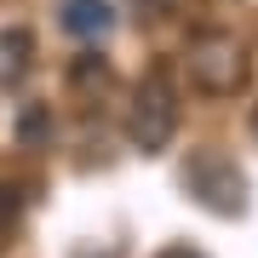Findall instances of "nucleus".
Here are the masks:
<instances>
[{
    "instance_id": "f257e3e1",
    "label": "nucleus",
    "mask_w": 258,
    "mask_h": 258,
    "mask_svg": "<svg viewBox=\"0 0 258 258\" xmlns=\"http://www.w3.org/2000/svg\"><path fill=\"white\" fill-rule=\"evenodd\" d=\"M184 69H189V81L201 86V92H212V98H230V92L247 86V52H241V40L230 35V29H201V35H189Z\"/></svg>"
},
{
    "instance_id": "f03ea898",
    "label": "nucleus",
    "mask_w": 258,
    "mask_h": 258,
    "mask_svg": "<svg viewBox=\"0 0 258 258\" xmlns=\"http://www.w3.org/2000/svg\"><path fill=\"white\" fill-rule=\"evenodd\" d=\"M178 132V92L166 81V69H149L132 92V109H126V138L138 155H161Z\"/></svg>"
},
{
    "instance_id": "7ed1b4c3",
    "label": "nucleus",
    "mask_w": 258,
    "mask_h": 258,
    "mask_svg": "<svg viewBox=\"0 0 258 258\" xmlns=\"http://www.w3.org/2000/svg\"><path fill=\"white\" fill-rule=\"evenodd\" d=\"M184 189L195 195V207L218 212V218H241L247 212V172L224 149H195L184 161Z\"/></svg>"
},
{
    "instance_id": "20e7f679",
    "label": "nucleus",
    "mask_w": 258,
    "mask_h": 258,
    "mask_svg": "<svg viewBox=\"0 0 258 258\" xmlns=\"http://www.w3.org/2000/svg\"><path fill=\"white\" fill-rule=\"evenodd\" d=\"M57 23H63L75 40H103L115 29V6H109V0H69Z\"/></svg>"
},
{
    "instance_id": "39448f33",
    "label": "nucleus",
    "mask_w": 258,
    "mask_h": 258,
    "mask_svg": "<svg viewBox=\"0 0 258 258\" xmlns=\"http://www.w3.org/2000/svg\"><path fill=\"white\" fill-rule=\"evenodd\" d=\"M29 52H35L29 29H0V81H23L29 75Z\"/></svg>"
},
{
    "instance_id": "423d86ee",
    "label": "nucleus",
    "mask_w": 258,
    "mask_h": 258,
    "mask_svg": "<svg viewBox=\"0 0 258 258\" xmlns=\"http://www.w3.org/2000/svg\"><path fill=\"white\" fill-rule=\"evenodd\" d=\"M155 258H207V252H195V247H166V252H155Z\"/></svg>"
},
{
    "instance_id": "0eeeda50",
    "label": "nucleus",
    "mask_w": 258,
    "mask_h": 258,
    "mask_svg": "<svg viewBox=\"0 0 258 258\" xmlns=\"http://www.w3.org/2000/svg\"><path fill=\"white\" fill-rule=\"evenodd\" d=\"M252 138H258V109H252Z\"/></svg>"
}]
</instances>
